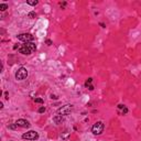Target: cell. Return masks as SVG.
Segmentation results:
<instances>
[{"label":"cell","mask_w":141,"mask_h":141,"mask_svg":"<svg viewBox=\"0 0 141 141\" xmlns=\"http://www.w3.org/2000/svg\"><path fill=\"white\" fill-rule=\"evenodd\" d=\"M34 51H36V45L34 42H26L19 47V52L23 55H30Z\"/></svg>","instance_id":"6da1fadb"},{"label":"cell","mask_w":141,"mask_h":141,"mask_svg":"<svg viewBox=\"0 0 141 141\" xmlns=\"http://www.w3.org/2000/svg\"><path fill=\"white\" fill-rule=\"evenodd\" d=\"M104 129H105V125H104L102 121H97L96 124L93 125L92 132H93V135H95V136H99L104 132Z\"/></svg>","instance_id":"7a4b0ae2"},{"label":"cell","mask_w":141,"mask_h":141,"mask_svg":"<svg viewBox=\"0 0 141 141\" xmlns=\"http://www.w3.org/2000/svg\"><path fill=\"white\" fill-rule=\"evenodd\" d=\"M73 108H74L73 105L67 104V105H64V106H62L61 108H58L57 114H58V115H62V116H67V115H70V114L72 113Z\"/></svg>","instance_id":"3957f363"},{"label":"cell","mask_w":141,"mask_h":141,"mask_svg":"<svg viewBox=\"0 0 141 141\" xmlns=\"http://www.w3.org/2000/svg\"><path fill=\"white\" fill-rule=\"evenodd\" d=\"M22 139L24 140H30V141H34L39 139V134L34 130H30V131L25 132V134L22 135Z\"/></svg>","instance_id":"277c9868"},{"label":"cell","mask_w":141,"mask_h":141,"mask_svg":"<svg viewBox=\"0 0 141 141\" xmlns=\"http://www.w3.org/2000/svg\"><path fill=\"white\" fill-rule=\"evenodd\" d=\"M28 70L25 67H20L19 70L15 72V79L17 81H23L24 78L28 77Z\"/></svg>","instance_id":"5b68a950"},{"label":"cell","mask_w":141,"mask_h":141,"mask_svg":"<svg viewBox=\"0 0 141 141\" xmlns=\"http://www.w3.org/2000/svg\"><path fill=\"white\" fill-rule=\"evenodd\" d=\"M18 40L24 42V43H26V42H33L34 36L31 33H21L18 35Z\"/></svg>","instance_id":"8992f818"},{"label":"cell","mask_w":141,"mask_h":141,"mask_svg":"<svg viewBox=\"0 0 141 141\" xmlns=\"http://www.w3.org/2000/svg\"><path fill=\"white\" fill-rule=\"evenodd\" d=\"M14 124L17 125L18 127H21V128H29V127L31 126L30 122H29L28 120H25V119H18Z\"/></svg>","instance_id":"52a82bcc"},{"label":"cell","mask_w":141,"mask_h":141,"mask_svg":"<svg viewBox=\"0 0 141 141\" xmlns=\"http://www.w3.org/2000/svg\"><path fill=\"white\" fill-rule=\"evenodd\" d=\"M128 111H129L128 108H127L125 105H122V104H119L118 105V114L119 115H127Z\"/></svg>","instance_id":"ba28073f"},{"label":"cell","mask_w":141,"mask_h":141,"mask_svg":"<svg viewBox=\"0 0 141 141\" xmlns=\"http://www.w3.org/2000/svg\"><path fill=\"white\" fill-rule=\"evenodd\" d=\"M53 121H54L56 125L62 124V122L64 121V116H62V115H55L54 117H53Z\"/></svg>","instance_id":"9c48e42d"},{"label":"cell","mask_w":141,"mask_h":141,"mask_svg":"<svg viewBox=\"0 0 141 141\" xmlns=\"http://www.w3.org/2000/svg\"><path fill=\"white\" fill-rule=\"evenodd\" d=\"M26 3L30 4V6H36L39 3L38 0H26Z\"/></svg>","instance_id":"30bf717a"},{"label":"cell","mask_w":141,"mask_h":141,"mask_svg":"<svg viewBox=\"0 0 141 141\" xmlns=\"http://www.w3.org/2000/svg\"><path fill=\"white\" fill-rule=\"evenodd\" d=\"M7 9H8L7 3H0V10H1V11H6Z\"/></svg>","instance_id":"8fae6325"},{"label":"cell","mask_w":141,"mask_h":141,"mask_svg":"<svg viewBox=\"0 0 141 141\" xmlns=\"http://www.w3.org/2000/svg\"><path fill=\"white\" fill-rule=\"evenodd\" d=\"M92 83H93V78L92 77H89V78H87V81L85 82V86H89V85H92Z\"/></svg>","instance_id":"7c38bea8"},{"label":"cell","mask_w":141,"mask_h":141,"mask_svg":"<svg viewBox=\"0 0 141 141\" xmlns=\"http://www.w3.org/2000/svg\"><path fill=\"white\" fill-rule=\"evenodd\" d=\"M35 12H34V11H31V12H29L28 13V17L29 18H30V19H34V18H35Z\"/></svg>","instance_id":"4fadbf2b"},{"label":"cell","mask_w":141,"mask_h":141,"mask_svg":"<svg viewBox=\"0 0 141 141\" xmlns=\"http://www.w3.org/2000/svg\"><path fill=\"white\" fill-rule=\"evenodd\" d=\"M34 102L36 104H44V100L42 98H34Z\"/></svg>","instance_id":"5bb4252c"},{"label":"cell","mask_w":141,"mask_h":141,"mask_svg":"<svg viewBox=\"0 0 141 141\" xmlns=\"http://www.w3.org/2000/svg\"><path fill=\"white\" fill-rule=\"evenodd\" d=\"M45 110H46V108H45L44 106H42V107H40V108H39V110H38V111H39L40 114H43V113H45Z\"/></svg>","instance_id":"9a60e30c"},{"label":"cell","mask_w":141,"mask_h":141,"mask_svg":"<svg viewBox=\"0 0 141 141\" xmlns=\"http://www.w3.org/2000/svg\"><path fill=\"white\" fill-rule=\"evenodd\" d=\"M17 125H15V124H11V125H9V128L10 129H13V130H14V129H17Z\"/></svg>","instance_id":"2e32d148"},{"label":"cell","mask_w":141,"mask_h":141,"mask_svg":"<svg viewBox=\"0 0 141 141\" xmlns=\"http://www.w3.org/2000/svg\"><path fill=\"white\" fill-rule=\"evenodd\" d=\"M4 98H6V99H9V94H8V92H4Z\"/></svg>","instance_id":"e0dca14e"},{"label":"cell","mask_w":141,"mask_h":141,"mask_svg":"<svg viewBox=\"0 0 141 141\" xmlns=\"http://www.w3.org/2000/svg\"><path fill=\"white\" fill-rule=\"evenodd\" d=\"M65 6H66V2H62V3H61V7H62V9H64Z\"/></svg>","instance_id":"ac0fdd59"},{"label":"cell","mask_w":141,"mask_h":141,"mask_svg":"<svg viewBox=\"0 0 141 141\" xmlns=\"http://www.w3.org/2000/svg\"><path fill=\"white\" fill-rule=\"evenodd\" d=\"M46 44L47 45H51L52 44V41H51V40H46Z\"/></svg>","instance_id":"d6986e66"},{"label":"cell","mask_w":141,"mask_h":141,"mask_svg":"<svg viewBox=\"0 0 141 141\" xmlns=\"http://www.w3.org/2000/svg\"><path fill=\"white\" fill-rule=\"evenodd\" d=\"M51 98H52V99H57V97L55 96V95H53V94L51 95Z\"/></svg>","instance_id":"ffe728a7"},{"label":"cell","mask_w":141,"mask_h":141,"mask_svg":"<svg viewBox=\"0 0 141 141\" xmlns=\"http://www.w3.org/2000/svg\"><path fill=\"white\" fill-rule=\"evenodd\" d=\"M99 24H100V25H102V28H106V26H105V24H104V23H102V22H100V23H99Z\"/></svg>","instance_id":"44dd1931"},{"label":"cell","mask_w":141,"mask_h":141,"mask_svg":"<svg viewBox=\"0 0 141 141\" xmlns=\"http://www.w3.org/2000/svg\"><path fill=\"white\" fill-rule=\"evenodd\" d=\"M0 108H1V109L3 108V104H2V103H0Z\"/></svg>","instance_id":"7402d4cb"},{"label":"cell","mask_w":141,"mask_h":141,"mask_svg":"<svg viewBox=\"0 0 141 141\" xmlns=\"http://www.w3.org/2000/svg\"><path fill=\"white\" fill-rule=\"evenodd\" d=\"M18 47H19V46H18V45H14V46H13V50H17Z\"/></svg>","instance_id":"603a6c76"}]
</instances>
